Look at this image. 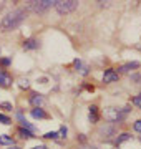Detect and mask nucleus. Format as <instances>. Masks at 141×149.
Wrapping results in <instances>:
<instances>
[{"label":"nucleus","instance_id":"nucleus-15","mask_svg":"<svg viewBox=\"0 0 141 149\" xmlns=\"http://www.w3.org/2000/svg\"><path fill=\"white\" fill-rule=\"evenodd\" d=\"M130 138H131V136H130L128 133H123V134H121V136L118 138V141H116V144H121V143H125V141H128Z\"/></svg>","mask_w":141,"mask_h":149},{"label":"nucleus","instance_id":"nucleus-10","mask_svg":"<svg viewBox=\"0 0 141 149\" xmlns=\"http://www.w3.org/2000/svg\"><path fill=\"white\" fill-rule=\"evenodd\" d=\"M135 68H140V63L138 61H133V63H128V65H123L121 68H119V71H130V70H135Z\"/></svg>","mask_w":141,"mask_h":149},{"label":"nucleus","instance_id":"nucleus-3","mask_svg":"<svg viewBox=\"0 0 141 149\" xmlns=\"http://www.w3.org/2000/svg\"><path fill=\"white\" fill-rule=\"evenodd\" d=\"M126 113H128V108H125L123 111H119L116 108H108V109H105V118H106L110 123H118L125 118Z\"/></svg>","mask_w":141,"mask_h":149},{"label":"nucleus","instance_id":"nucleus-7","mask_svg":"<svg viewBox=\"0 0 141 149\" xmlns=\"http://www.w3.org/2000/svg\"><path fill=\"white\" fill-rule=\"evenodd\" d=\"M100 136L101 138H110V136H113V126H110V124H105L100 128Z\"/></svg>","mask_w":141,"mask_h":149},{"label":"nucleus","instance_id":"nucleus-17","mask_svg":"<svg viewBox=\"0 0 141 149\" xmlns=\"http://www.w3.org/2000/svg\"><path fill=\"white\" fill-rule=\"evenodd\" d=\"M133 104H135V106H138L141 109V95L140 96H135V98H133Z\"/></svg>","mask_w":141,"mask_h":149},{"label":"nucleus","instance_id":"nucleus-18","mask_svg":"<svg viewBox=\"0 0 141 149\" xmlns=\"http://www.w3.org/2000/svg\"><path fill=\"white\" fill-rule=\"evenodd\" d=\"M43 138H47V139H57V138H58V133H53V131H52V133H47Z\"/></svg>","mask_w":141,"mask_h":149},{"label":"nucleus","instance_id":"nucleus-27","mask_svg":"<svg viewBox=\"0 0 141 149\" xmlns=\"http://www.w3.org/2000/svg\"><path fill=\"white\" fill-rule=\"evenodd\" d=\"M2 8H3V3H0V12H2Z\"/></svg>","mask_w":141,"mask_h":149},{"label":"nucleus","instance_id":"nucleus-13","mask_svg":"<svg viewBox=\"0 0 141 149\" xmlns=\"http://www.w3.org/2000/svg\"><path fill=\"white\" fill-rule=\"evenodd\" d=\"M0 144H3V146H13V139L10 136H0Z\"/></svg>","mask_w":141,"mask_h":149},{"label":"nucleus","instance_id":"nucleus-26","mask_svg":"<svg viewBox=\"0 0 141 149\" xmlns=\"http://www.w3.org/2000/svg\"><path fill=\"white\" fill-rule=\"evenodd\" d=\"M33 149H48L47 146H37V148H33Z\"/></svg>","mask_w":141,"mask_h":149},{"label":"nucleus","instance_id":"nucleus-28","mask_svg":"<svg viewBox=\"0 0 141 149\" xmlns=\"http://www.w3.org/2000/svg\"><path fill=\"white\" fill-rule=\"evenodd\" d=\"M10 149H20V148H15V146H12V148Z\"/></svg>","mask_w":141,"mask_h":149},{"label":"nucleus","instance_id":"nucleus-14","mask_svg":"<svg viewBox=\"0 0 141 149\" xmlns=\"http://www.w3.org/2000/svg\"><path fill=\"white\" fill-rule=\"evenodd\" d=\"M18 136L20 138H23V139H30V138H33V134L30 133V131H27V129H18Z\"/></svg>","mask_w":141,"mask_h":149},{"label":"nucleus","instance_id":"nucleus-9","mask_svg":"<svg viewBox=\"0 0 141 149\" xmlns=\"http://www.w3.org/2000/svg\"><path fill=\"white\" fill-rule=\"evenodd\" d=\"M23 48L25 50H35V48H38V42L33 40V38H30V40H27V42L23 43Z\"/></svg>","mask_w":141,"mask_h":149},{"label":"nucleus","instance_id":"nucleus-16","mask_svg":"<svg viewBox=\"0 0 141 149\" xmlns=\"http://www.w3.org/2000/svg\"><path fill=\"white\" fill-rule=\"evenodd\" d=\"M0 123H2V124H10V118L8 116H5V114H2V113H0Z\"/></svg>","mask_w":141,"mask_h":149},{"label":"nucleus","instance_id":"nucleus-25","mask_svg":"<svg viewBox=\"0 0 141 149\" xmlns=\"http://www.w3.org/2000/svg\"><path fill=\"white\" fill-rule=\"evenodd\" d=\"M80 149H98V148H93V146H82Z\"/></svg>","mask_w":141,"mask_h":149},{"label":"nucleus","instance_id":"nucleus-23","mask_svg":"<svg viewBox=\"0 0 141 149\" xmlns=\"http://www.w3.org/2000/svg\"><path fill=\"white\" fill-rule=\"evenodd\" d=\"M131 80H133V81H140L141 76H140V74H133V76H131Z\"/></svg>","mask_w":141,"mask_h":149},{"label":"nucleus","instance_id":"nucleus-20","mask_svg":"<svg viewBox=\"0 0 141 149\" xmlns=\"http://www.w3.org/2000/svg\"><path fill=\"white\" fill-rule=\"evenodd\" d=\"M135 129L138 131V133H141V121H136L135 123Z\"/></svg>","mask_w":141,"mask_h":149},{"label":"nucleus","instance_id":"nucleus-21","mask_svg":"<svg viewBox=\"0 0 141 149\" xmlns=\"http://www.w3.org/2000/svg\"><path fill=\"white\" fill-rule=\"evenodd\" d=\"M60 134H61V138H65V136H66V128H65V126L60 129Z\"/></svg>","mask_w":141,"mask_h":149},{"label":"nucleus","instance_id":"nucleus-11","mask_svg":"<svg viewBox=\"0 0 141 149\" xmlns=\"http://www.w3.org/2000/svg\"><path fill=\"white\" fill-rule=\"evenodd\" d=\"M30 103H32L35 108H40V104L43 103V98H42L40 95H33L32 98H30Z\"/></svg>","mask_w":141,"mask_h":149},{"label":"nucleus","instance_id":"nucleus-2","mask_svg":"<svg viewBox=\"0 0 141 149\" xmlns=\"http://www.w3.org/2000/svg\"><path fill=\"white\" fill-rule=\"evenodd\" d=\"M53 7L60 13H68V12H73L78 7V2L76 0H57Z\"/></svg>","mask_w":141,"mask_h":149},{"label":"nucleus","instance_id":"nucleus-12","mask_svg":"<svg viewBox=\"0 0 141 149\" xmlns=\"http://www.w3.org/2000/svg\"><path fill=\"white\" fill-rule=\"evenodd\" d=\"M90 121L91 123L98 121V108L96 106H90Z\"/></svg>","mask_w":141,"mask_h":149},{"label":"nucleus","instance_id":"nucleus-22","mask_svg":"<svg viewBox=\"0 0 141 149\" xmlns=\"http://www.w3.org/2000/svg\"><path fill=\"white\" fill-rule=\"evenodd\" d=\"M0 63L7 66V65H10V60H8V58H3V60H0Z\"/></svg>","mask_w":141,"mask_h":149},{"label":"nucleus","instance_id":"nucleus-4","mask_svg":"<svg viewBox=\"0 0 141 149\" xmlns=\"http://www.w3.org/2000/svg\"><path fill=\"white\" fill-rule=\"evenodd\" d=\"M55 2L53 0H37V2H30V7H32L33 12H37V13H43L50 8V7H53Z\"/></svg>","mask_w":141,"mask_h":149},{"label":"nucleus","instance_id":"nucleus-8","mask_svg":"<svg viewBox=\"0 0 141 149\" xmlns=\"http://www.w3.org/2000/svg\"><path fill=\"white\" fill-rule=\"evenodd\" d=\"M32 116L33 118H38V119H45V118H48V114L42 109V108H35L32 111Z\"/></svg>","mask_w":141,"mask_h":149},{"label":"nucleus","instance_id":"nucleus-24","mask_svg":"<svg viewBox=\"0 0 141 149\" xmlns=\"http://www.w3.org/2000/svg\"><path fill=\"white\" fill-rule=\"evenodd\" d=\"M20 86H22V88H28V81H27V80H25V81L22 80V83H20Z\"/></svg>","mask_w":141,"mask_h":149},{"label":"nucleus","instance_id":"nucleus-6","mask_svg":"<svg viewBox=\"0 0 141 149\" xmlns=\"http://www.w3.org/2000/svg\"><path fill=\"white\" fill-rule=\"evenodd\" d=\"M10 85H12V78L7 73L0 71V86H2V88H8Z\"/></svg>","mask_w":141,"mask_h":149},{"label":"nucleus","instance_id":"nucleus-5","mask_svg":"<svg viewBox=\"0 0 141 149\" xmlns=\"http://www.w3.org/2000/svg\"><path fill=\"white\" fill-rule=\"evenodd\" d=\"M103 81H105V83H113V81H118V73L113 71V70H108V71L103 74Z\"/></svg>","mask_w":141,"mask_h":149},{"label":"nucleus","instance_id":"nucleus-19","mask_svg":"<svg viewBox=\"0 0 141 149\" xmlns=\"http://www.w3.org/2000/svg\"><path fill=\"white\" fill-rule=\"evenodd\" d=\"M0 108H3V109H12V104L10 103H0Z\"/></svg>","mask_w":141,"mask_h":149},{"label":"nucleus","instance_id":"nucleus-1","mask_svg":"<svg viewBox=\"0 0 141 149\" xmlns=\"http://www.w3.org/2000/svg\"><path fill=\"white\" fill-rule=\"evenodd\" d=\"M25 17H27L25 10H22V8H17V10L10 12L7 17H3V20L0 22V28H2L3 32L15 30V28L18 27L23 20H25Z\"/></svg>","mask_w":141,"mask_h":149}]
</instances>
